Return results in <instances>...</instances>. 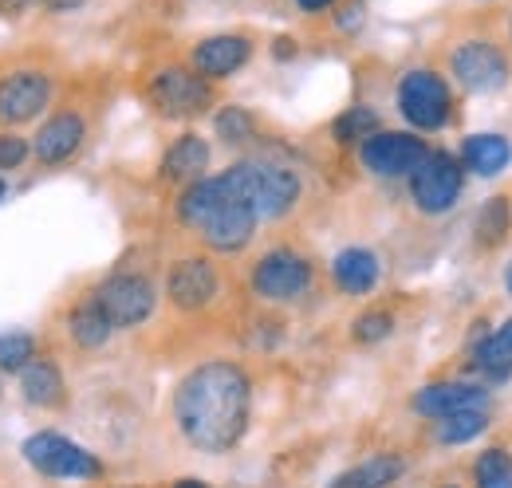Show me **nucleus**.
<instances>
[{
    "label": "nucleus",
    "instance_id": "7c9ffc66",
    "mask_svg": "<svg viewBox=\"0 0 512 488\" xmlns=\"http://www.w3.org/2000/svg\"><path fill=\"white\" fill-rule=\"evenodd\" d=\"M28 158H32V142H28V138H20V134H0V174L20 170Z\"/></svg>",
    "mask_w": 512,
    "mask_h": 488
},
{
    "label": "nucleus",
    "instance_id": "f8f14e48",
    "mask_svg": "<svg viewBox=\"0 0 512 488\" xmlns=\"http://www.w3.org/2000/svg\"><path fill=\"white\" fill-rule=\"evenodd\" d=\"M56 95L48 71H8L0 75V126H24L40 119Z\"/></svg>",
    "mask_w": 512,
    "mask_h": 488
},
{
    "label": "nucleus",
    "instance_id": "bb28decb",
    "mask_svg": "<svg viewBox=\"0 0 512 488\" xmlns=\"http://www.w3.org/2000/svg\"><path fill=\"white\" fill-rule=\"evenodd\" d=\"M473 485L477 488H512V453L509 449H485L473 461Z\"/></svg>",
    "mask_w": 512,
    "mask_h": 488
},
{
    "label": "nucleus",
    "instance_id": "b1692460",
    "mask_svg": "<svg viewBox=\"0 0 512 488\" xmlns=\"http://www.w3.org/2000/svg\"><path fill=\"white\" fill-rule=\"evenodd\" d=\"M489 429V406H473V410H457L438 422V441L442 445H465L473 437H481Z\"/></svg>",
    "mask_w": 512,
    "mask_h": 488
},
{
    "label": "nucleus",
    "instance_id": "c85d7f7f",
    "mask_svg": "<svg viewBox=\"0 0 512 488\" xmlns=\"http://www.w3.org/2000/svg\"><path fill=\"white\" fill-rule=\"evenodd\" d=\"M213 130H217L221 142H229V146H245V142L256 134V119L245 111V107H221V111L213 115Z\"/></svg>",
    "mask_w": 512,
    "mask_h": 488
},
{
    "label": "nucleus",
    "instance_id": "cd10ccee",
    "mask_svg": "<svg viewBox=\"0 0 512 488\" xmlns=\"http://www.w3.org/2000/svg\"><path fill=\"white\" fill-rule=\"evenodd\" d=\"M36 359V339L28 331H0V374H20Z\"/></svg>",
    "mask_w": 512,
    "mask_h": 488
},
{
    "label": "nucleus",
    "instance_id": "f257e3e1",
    "mask_svg": "<svg viewBox=\"0 0 512 488\" xmlns=\"http://www.w3.org/2000/svg\"><path fill=\"white\" fill-rule=\"evenodd\" d=\"M253 418V378L229 359L193 366L174 390V422L201 453H229Z\"/></svg>",
    "mask_w": 512,
    "mask_h": 488
},
{
    "label": "nucleus",
    "instance_id": "f03ea898",
    "mask_svg": "<svg viewBox=\"0 0 512 488\" xmlns=\"http://www.w3.org/2000/svg\"><path fill=\"white\" fill-rule=\"evenodd\" d=\"M178 221L190 233H197L205 241V248L225 252V256L245 252L256 237V225H260L253 205L241 201L229 185L221 182V174L197 178V182H190L182 189V197H178Z\"/></svg>",
    "mask_w": 512,
    "mask_h": 488
},
{
    "label": "nucleus",
    "instance_id": "dca6fc26",
    "mask_svg": "<svg viewBox=\"0 0 512 488\" xmlns=\"http://www.w3.org/2000/svg\"><path fill=\"white\" fill-rule=\"evenodd\" d=\"M473 406H489V390L481 382L469 378H453V382H430L414 394V414L442 422L457 410H473Z\"/></svg>",
    "mask_w": 512,
    "mask_h": 488
},
{
    "label": "nucleus",
    "instance_id": "f704fd0d",
    "mask_svg": "<svg viewBox=\"0 0 512 488\" xmlns=\"http://www.w3.org/2000/svg\"><path fill=\"white\" fill-rule=\"evenodd\" d=\"M339 0H296V8L300 12H308V16H320V12H327V8H335Z\"/></svg>",
    "mask_w": 512,
    "mask_h": 488
},
{
    "label": "nucleus",
    "instance_id": "4468645a",
    "mask_svg": "<svg viewBox=\"0 0 512 488\" xmlns=\"http://www.w3.org/2000/svg\"><path fill=\"white\" fill-rule=\"evenodd\" d=\"M253 52V36H245V32H217V36H205L201 44H193L190 67L217 83V79H229L241 67H249Z\"/></svg>",
    "mask_w": 512,
    "mask_h": 488
},
{
    "label": "nucleus",
    "instance_id": "0eeeda50",
    "mask_svg": "<svg viewBox=\"0 0 512 488\" xmlns=\"http://www.w3.org/2000/svg\"><path fill=\"white\" fill-rule=\"evenodd\" d=\"M398 111L414 130H442L453 115V91L434 67H410L398 79Z\"/></svg>",
    "mask_w": 512,
    "mask_h": 488
},
{
    "label": "nucleus",
    "instance_id": "72a5a7b5",
    "mask_svg": "<svg viewBox=\"0 0 512 488\" xmlns=\"http://www.w3.org/2000/svg\"><path fill=\"white\" fill-rule=\"evenodd\" d=\"M272 60H296V40L292 36H276L272 40Z\"/></svg>",
    "mask_w": 512,
    "mask_h": 488
},
{
    "label": "nucleus",
    "instance_id": "423d86ee",
    "mask_svg": "<svg viewBox=\"0 0 512 488\" xmlns=\"http://www.w3.org/2000/svg\"><path fill=\"white\" fill-rule=\"evenodd\" d=\"M24 461L52 481H99L103 461L56 429H40L24 441Z\"/></svg>",
    "mask_w": 512,
    "mask_h": 488
},
{
    "label": "nucleus",
    "instance_id": "58836bf2",
    "mask_svg": "<svg viewBox=\"0 0 512 488\" xmlns=\"http://www.w3.org/2000/svg\"><path fill=\"white\" fill-rule=\"evenodd\" d=\"M4 197H8V182H4V178H0V201H4Z\"/></svg>",
    "mask_w": 512,
    "mask_h": 488
},
{
    "label": "nucleus",
    "instance_id": "473e14b6",
    "mask_svg": "<svg viewBox=\"0 0 512 488\" xmlns=\"http://www.w3.org/2000/svg\"><path fill=\"white\" fill-rule=\"evenodd\" d=\"M36 4H44V0H0V16H4V20H20V16L32 12Z\"/></svg>",
    "mask_w": 512,
    "mask_h": 488
},
{
    "label": "nucleus",
    "instance_id": "6e6552de",
    "mask_svg": "<svg viewBox=\"0 0 512 488\" xmlns=\"http://www.w3.org/2000/svg\"><path fill=\"white\" fill-rule=\"evenodd\" d=\"M461 189H465V166H461V158L449 154V150H430V154L422 158V166L410 174V197H414V205H418L422 213H430V217L449 213V209L457 205Z\"/></svg>",
    "mask_w": 512,
    "mask_h": 488
},
{
    "label": "nucleus",
    "instance_id": "4be33fe9",
    "mask_svg": "<svg viewBox=\"0 0 512 488\" xmlns=\"http://www.w3.org/2000/svg\"><path fill=\"white\" fill-rule=\"evenodd\" d=\"M473 366L485 374V378H493V382H505L512 374V319H505L497 331H489V335H481L477 343H473Z\"/></svg>",
    "mask_w": 512,
    "mask_h": 488
},
{
    "label": "nucleus",
    "instance_id": "a878e982",
    "mask_svg": "<svg viewBox=\"0 0 512 488\" xmlns=\"http://www.w3.org/2000/svg\"><path fill=\"white\" fill-rule=\"evenodd\" d=\"M375 130H383V126H379V115H375L371 107H347L339 119L331 122V138L343 142V146H351V142H367Z\"/></svg>",
    "mask_w": 512,
    "mask_h": 488
},
{
    "label": "nucleus",
    "instance_id": "20e7f679",
    "mask_svg": "<svg viewBox=\"0 0 512 488\" xmlns=\"http://www.w3.org/2000/svg\"><path fill=\"white\" fill-rule=\"evenodd\" d=\"M146 103L162 119H197L213 107V79L190 63H166L146 79Z\"/></svg>",
    "mask_w": 512,
    "mask_h": 488
},
{
    "label": "nucleus",
    "instance_id": "f3484780",
    "mask_svg": "<svg viewBox=\"0 0 512 488\" xmlns=\"http://www.w3.org/2000/svg\"><path fill=\"white\" fill-rule=\"evenodd\" d=\"M379 272H383L379 256L371 248H359V244L335 252V260H331V280L343 296H371L379 288Z\"/></svg>",
    "mask_w": 512,
    "mask_h": 488
},
{
    "label": "nucleus",
    "instance_id": "7ed1b4c3",
    "mask_svg": "<svg viewBox=\"0 0 512 488\" xmlns=\"http://www.w3.org/2000/svg\"><path fill=\"white\" fill-rule=\"evenodd\" d=\"M221 182L229 185L241 201H249L260 221H276L296 209L300 201V178L284 162H264V158H245L221 170Z\"/></svg>",
    "mask_w": 512,
    "mask_h": 488
},
{
    "label": "nucleus",
    "instance_id": "2f4dec72",
    "mask_svg": "<svg viewBox=\"0 0 512 488\" xmlns=\"http://www.w3.org/2000/svg\"><path fill=\"white\" fill-rule=\"evenodd\" d=\"M363 24H367V4H363V0H343V4H335V28H339L343 36H355Z\"/></svg>",
    "mask_w": 512,
    "mask_h": 488
},
{
    "label": "nucleus",
    "instance_id": "2eb2a0df",
    "mask_svg": "<svg viewBox=\"0 0 512 488\" xmlns=\"http://www.w3.org/2000/svg\"><path fill=\"white\" fill-rule=\"evenodd\" d=\"M87 138V119L79 111H56L52 119H44V126L36 130L32 138V154L44 162V166H64L79 154Z\"/></svg>",
    "mask_w": 512,
    "mask_h": 488
},
{
    "label": "nucleus",
    "instance_id": "aec40b11",
    "mask_svg": "<svg viewBox=\"0 0 512 488\" xmlns=\"http://www.w3.org/2000/svg\"><path fill=\"white\" fill-rule=\"evenodd\" d=\"M20 394H24L28 406H40V410L60 406L67 394L60 363L56 359H32V363L20 370Z\"/></svg>",
    "mask_w": 512,
    "mask_h": 488
},
{
    "label": "nucleus",
    "instance_id": "e433bc0d",
    "mask_svg": "<svg viewBox=\"0 0 512 488\" xmlns=\"http://www.w3.org/2000/svg\"><path fill=\"white\" fill-rule=\"evenodd\" d=\"M174 488H209V485H205V481H178Z\"/></svg>",
    "mask_w": 512,
    "mask_h": 488
},
{
    "label": "nucleus",
    "instance_id": "4c0bfd02",
    "mask_svg": "<svg viewBox=\"0 0 512 488\" xmlns=\"http://www.w3.org/2000/svg\"><path fill=\"white\" fill-rule=\"evenodd\" d=\"M505 288H509V296H512V260H509V268H505Z\"/></svg>",
    "mask_w": 512,
    "mask_h": 488
},
{
    "label": "nucleus",
    "instance_id": "412c9836",
    "mask_svg": "<svg viewBox=\"0 0 512 488\" xmlns=\"http://www.w3.org/2000/svg\"><path fill=\"white\" fill-rule=\"evenodd\" d=\"M67 331H71L75 347H83V351H99V347H107V343H111L115 323L107 319V311L99 307L95 292H91L83 304H75V311L67 315Z\"/></svg>",
    "mask_w": 512,
    "mask_h": 488
},
{
    "label": "nucleus",
    "instance_id": "393cba45",
    "mask_svg": "<svg viewBox=\"0 0 512 488\" xmlns=\"http://www.w3.org/2000/svg\"><path fill=\"white\" fill-rule=\"evenodd\" d=\"M509 225H512V205L509 197H489L477 213V241L485 248H497V244L509 237Z\"/></svg>",
    "mask_w": 512,
    "mask_h": 488
},
{
    "label": "nucleus",
    "instance_id": "c756f323",
    "mask_svg": "<svg viewBox=\"0 0 512 488\" xmlns=\"http://www.w3.org/2000/svg\"><path fill=\"white\" fill-rule=\"evenodd\" d=\"M390 331H394V315H390L386 307H375V311H363V315L355 319V327H351L355 343H363V347H375V343H383V339H390Z\"/></svg>",
    "mask_w": 512,
    "mask_h": 488
},
{
    "label": "nucleus",
    "instance_id": "1a4fd4ad",
    "mask_svg": "<svg viewBox=\"0 0 512 488\" xmlns=\"http://www.w3.org/2000/svg\"><path fill=\"white\" fill-rule=\"evenodd\" d=\"M95 300L107 311V319L115 323V331H127V327H142L154 307H158V288L150 276L142 272H111L99 288H95Z\"/></svg>",
    "mask_w": 512,
    "mask_h": 488
},
{
    "label": "nucleus",
    "instance_id": "9d476101",
    "mask_svg": "<svg viewBox=\"0 0 512 488\" xmlns=\"http://www.w3.org/2000/svg\"><path fill=\"white\" fill-rule=\"evenodd\" d=\"M449 71H453V79H457L465 91H473V95L501 91L512 75L505 48H497V44H489V40H465V44H457V48L449 52Z\"/></svg>",
    "mask_w": 512,
    "mask_h": 488
},
{
    "label": "nucleus",
    "instance_id": "a19ab883",
    "mask_svg": "<svg viewBox=\"0 0 512 488\" xmlns=\"http://www.w3.org/2000/svg\"><path fill=\"white\" fill-rule=\"evenodd\" d=\"M0 398H4V382H0Z\"/></svg>",
    "mask_w": 512,
    "mask_h": 488
},
{
    "label": "nucleus",
    "instance_id": "c9c22d12",
    "mask_svg": "<svg viewBox=\"0 0 512 488\" xmlns=\"http://www.w3.org/2000/svg\"><path fill=\"white\" fill-rule=\"evenodd\" d=\"M87 0H44V8L48 12H75V8H83Z\"/></svg>",
    "mask_w": 512,
    "mask_h": 488
},
{
    "label": "nucleus",
    "instance_id": "a211bd4d",
    "mask_svg": "<svg viewBox=\"0 0 512 488\" xmlns=\"http://www.w3.org/2000/svg\"><path fill=\"white\" fill-rule=\"evenodd\" d=\"M205 166H209V142L197 138V134H182L170 142V150L162 154V182L170 185H190L197 178H205Z\"/></svg>",
    "mask_w": 512,
    "mask_h": 488
},
{
    "label": "nucleus",
    "instance_id": "ddd939ff",
    "mask_svg": "<svg viewBox=\"0 0 512 488\" xmlns=\"http://www.w3.org/2000/svg\"><path fill=\"white\" fill-rule=\"evenodd\" d=\"M221 292V272L209 256H182L166 272V296L178 311H205Z\"/></svg>",
    "mask_w": 512,
    "mask_h": 488
},
{
    "label": "nucleus",
    "instance_id": "79ce46f5",
    "mask_svg": "<svg viewBox=\"0 0 512 488\" xmlns=\"http://www.w3.org/2000/svg\"><path fill=\"white\" fill-rule=\"evenodd\" d=\"M509 36H512V16H509Z\"/></svg>",
    "mask_w": 512,
    "mask_h": 488
},
{
    "label": "nucleus",
    "instance_id": "ea45409f",
    "mask_svg": "<svg viewBox=\"0 0 512 488\" xmlns=\"http://www.w3.org/2000/svg\"><path fill=\"white\" fill-rule=\"evenodd\" d=\"M438 488H461V485H438Z\"/></svg>",
    "mask_w": 512,
    "mask_h": 488
},
{
    "label": "nucleus",
    "instance_id": "39448f33",
    "mask_svg": "<svg viewBox=\"0 0 512 488\" xmlns=\"http://www.w3.org/2000/svg\"><path fill=\"white\" fill-rule=\"evenodd\" d=\"M316 280V268L296 248H268L249 272V288L264 304H296Z\"/></svg>",
    "mask_w": 512,
    "mask_h": 488
},
{
    "label": "nucleus",
    "instance_id": "6ab92c4d",
    "mask_svg": "<svg viewBox=\"0 0 512 488\" xmlns=\"http://www.w3.org/2000/svg\"><path fill=\"white\" fill-rule=\"evenodd\" d=\"M512 162V142L505 134H469L461 142V166L477 178H497Z\"/></svg>",
    "mask_w": 512,
    "mask_h": 488
},
{
    "label": "nucleus",
    "instance_id": "5701e85b",
    "mask_svg": "<svg viewBox=\"0 0 512 488\" xmlns=\"http://www.w3.org/2000/svg\"><path fill=\"white\" fill-rule=\"evenodd\" d=\"M402 473H406V461H402V457L379 453V457H371V461H363V465L339 473L327 488H390Z\"/></svg>",
    "mask_w": 512,
    "mask_h": 488
},
{
    "label": "nucleus",
    "instance_id": "9b49d317",
    "mask_svg": "<svg viewBox=\"0 0 512 488\" xmlns=\"http://www.w3.org/2000/svg\"><path fill=\"white\" fill-rule=\"evenodd\" d=\"M430 154V146L418 134L406 130H375L367 142H359V158L371 174L379 178H406L422 166V158Z\"/></svg>",
    "mask_w": 512,
    "mask_h": 488
}]
</instances>
